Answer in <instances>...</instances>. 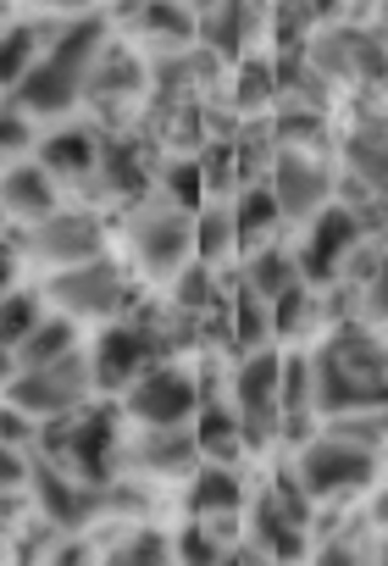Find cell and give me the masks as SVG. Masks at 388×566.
<instances>
[{"instance_id": "9c48e42d", "label": "cell", "mask_w": 388, "mask_h": 566, "mask_svg": "<svg viewBox=\"0 0 388 566\" xmlns=\"http://www.w3.org/2000/svg\"><path fill=\"white\" fill-rule=\"evenodd\" d=\"M117 461H123V439H117V411L112 406L56 422V467H67L73 478H84L95 489H112Z\"/></svg>"}, {"instance_id": "ba28073f", "label": "cell", "mask_w": 388, "mask_h": 566, "mask_svg": "<svg viewBox=\"0 0 388 566\" xmlns=\"http://www.w3.org/2000/svg\"><path fill=\"white\" fill-rule=\"evenodd\" d=\"M305 522H311V494L294 478H283V489H266L261 500L244 505L250 549H261L277 566H294L305 555Z\"/></svg>"}, {"instance_id": "4fadbf2b", "label": "cell", "mask_w": 388, "mask_h": 566, "mask_svg": "<svg viewBox=\"0 0 388 566\" xmlns=\"http://www.w3.org/2000/svg\"><path fill=\"white\" fill-rule=\"evenodd\" d=\"M266 184H272L289 222H311L333 206V172L316 161V150H277Z\"/></svg>"}, {"instance_id": "ac0fdd59", "label": "cell", "mask_w": 388, "mask_h": 566, "mask_svg": "<svg viewBox=\"0 0 388 566\" xmlns=\"http://www.w3.org/2000/svg\"><path fill=\"white\" fill-rule=\"evenodd\" d=\"M261 29V7L255 0H217L211 12H200V45L211 56H239Z\"/></svg>"}, {"instance_id": "9a60e30c", "label": "cell", "mask_w": 388, "mask_h": 566, "mask_svg": "<svg viewBox=\"0 0 388 566\" xmlns=\"http://www.w3.org/2000/svg\"><path fill=\"white\" fill-rule=\"evenodd\" d=\"M34 500H40V516H45L51 527H67V533H78L84 522H95V516H101V500H106V489H95V483L73 478L67 467L34 461Z\"/></svg>"}, {"instance_id": "52a82bcc", "label": "cell", "mask_w": 388, "mask_h": 566, "mask_svg": "<svg viewBox=\"0 0 388 566\" xmlns=\"http://www.w3.org/2000/svg\"><path fill=\"white\" fill-rule=\"evenodd\" d=\"M233 411L244 422V444L250 450H272V439H283V356L277 350L239 356Z\"/></svg>"}, {"instance_id": "7a4b0ae2", "label": "cell", "mask_w": 388, "mask_h": 566, "mask_svg": "<svg viewBox=\"0 0 388 566\" xmlns=\"http://www.w3.org/2000/svg\"><path fill=\"white\" fill-rule=\"evenodd\" d=\"M311 361H316L322 417H349V411H382L388 406V345L366 339L360 328H338Z\"/></svg>"}, {"instance_id": "d4e9b609", "label": "cell", "mask_w": 388, "mask_h": 566, "mask_svg": "<svg viewBox=\"0 0 388 566\" xmlns=\"http://www.w3.org/2000/svg\"><path fill=\"white\" fill-rule=\"evenodd\" d=\"M145 84V67L134 62V51H123V45H106L101 51V62H95V73H90V101H123V95H134Z\"/></svg>"}, {"instance_id": "484cf974", "label": "cell", "mask_w": 388, "mask_h": 566, "mask_svg": "<svg viewBox=\"0 0 388 566\" xmlns=\"http://www.w3.org/2000/svg\"><path fill=\"white\" fill-rule=\"evenodd\" d=\"M233 250H239L233 206H222V200H206V206L195 211V261L217 266V261H222V255H233Z\"/></svg>"}, {"instance_id": "d6a6232c", "label": "cell", "mask_w": 388, "mask_h": 566, "mask_svg": "<svg viewBox=\"0 0 388 566\" xmlns=\"http://www.w3.org/2000/svg\"><path fill=\"white\" fill-rule=\"evenodd\" d=\"M172 301H178L183 312L217 306V283H211V266H206V261H189V266L172 277Z\"/></svg>"}, {"instance_id": "5b68a950", "label": "cell", "mask_w": 388, "mask_h": 566, "mask_svg": "<svg viewBox=\"0 0 388 566\" xmlns=\"http://www.w3.org/2000/svg\"><path fill=\"white\" fill-rule=\"evenodd\" d=\"M128 255L139 272L150 277H178L195 261V211L161 200H139V211L128 217Z\"/></svg>"}, {"instance_id": "8fae6325", "label": "cell", "mask_w": 388, "mask_h": 566, "mask_svg": "<svg viewBox=\"0 0 388 566\" xmlns=\"http://www.w3.org/2000/svg\"><path fill=\"white\" fill-rule=\"evenodd\" d=\"M95 384L106 395H128L156 361H161V334L156 323H117L95 339Z\"/></svg>"}, {"instance_id": "4dcf8cb0", "label": "cell", "mask_w": 388, "mask_h": 566, "mask_svg": "<svg viewBox=\"0 0 388 566\" xmlns=\"http://www.w3.org/2000/svg\"><path fill=\"white\" fill-rule=\"evenodd\" d=\"M172 549H178V566H222L228 560V544L211 533V522H189L172 538Z\"/></svg>"}, {"instance_id": "4316f807", "label": "cell", "mask_w": 388, "mask_h": 566, "mask_svg": "<svg viewBox=\"0 0 388 566\" xmlns=\"http://www.w3.org/2000/svg\"><path fill=\"white\" fill-rule=\"evenodd\" d=\"M73 350H78V323L56 312V317H45V323L12 350V361H18V367H45V361H62V356H73Z\"/></svg>"}, {"instance_id": "277c9868", "label": "cell", "mask_w": 388, "mask_h": 566, "mask_svg": "<svg viewBox=\"0 0 388 566\" xmlns=\"http://www.w3.org/2000/svg\"><path fill=\"white\" fill-rule=\"evenodd\" d=\"M371 472H377V444H366L344 428L305 439L294 455V483L311 494V505L333 500V494H355L360 483H371Z\"/></svg>"}, {"instance_id": "f1b7e54d", "label": "cell", "mask_w": 388, "mask_h": 566, "mask_svg": "<svg viewBox=\"0 0 388 566\" xmlns=\"http://www.w3.org/2000/svg\"><path fill=\"white\" fill-rule=\"evenodd\" d=\"M161 189H167V200H172V206H189V211H200V206L211 200L206 161H200V156H189V161H167V172H161Z\"/></svg>"}, {"instance_id": "d590c367", "label": "cell", "mask_w": 388, "mask_h": 566, "mask_svg": "<svg viewBox=\"0 0 388 566\" xmlns=\"http://www.w3.org/2000/svg\"><path fill=\"white\" fill-rule=\"evenodd\" d=\"M371 566H388V533H382V544L371 549Z\"/></svg>"}, {"instance_id": "603a6c76", "label": "cell", "mask_w": 388, "mask_h": 566, "mask_svg": "<svg viewBox=\"0 0 388 566\" xmlns=\"http://www.w3.org/2000/svg\"><path fill=\"white\" fill-rule=\"evenodd\" d=\"M195 433H200L206 461H222V467L250 450V444H244V422H239L233 400H222V395H206V406H200V417H195Z\"/></svg>"}, {"instance_id": "ffe728a7", "label": "cell", "mask_w": 388, "mask_h": 566, "mask_svg": "<svg viewBox=\"0 0 388 566\" xmlns=\"http://www.w3.org/2000/svg\"><path fill=\"white\" fill-rule=\"evenodd\" d=\"M189 511H195V522L239 516V511H244V483H239L222 461H206V467L189 478Z\"/></svg>"}, {"instance_id": "30bf717a", "label": "cell", "mask_w": 388, "mask_h": 566, "mask_svg": "<svg viewBox=\"0 0 388 566\" xmlns=\"http://www.w3.org/2000/svg\"><path fill=\"white\" fill-rule=\"evenodd\" d=\"M206 406V389L195 373L172 367V361H156L128 395H123V411L139 422V428H183L195 422Z\"/></svg>"}, {"instance_id": "44dd1931", "label": "cell", "mask_w": 388, "mask_h": 566, "mask_svg": "<svg viewBox=\"0 0 388 566\" xmlns=\"http://www.w3.org/2000/svg\"><path fill=\"white\" fill-rule=\"evenodd\" d=\"M277 222H283V206H277V195H272V184H266V178H255V184H244V195L233 200V228H239V250L250 255V250H261V244H272V233H277Z\"/></svg>"}, {"instance_id": "7c38bea8", "label": "cell", "mask_w": 388, "mask_h": 566, "mask_svg": "<svg viewBox=\"0 0 388 566\" xmlns=\"http://www.w3.org/2000/svg\"><path fill=\"white\" fill-rule=\"evenodd\" d=\"M360 239H366L360 217H355L349 206H338V200H333L322 217H311V222H305V239H300V250H294L305 283H333V277L344 272V261H355Z\"/></svg>"}, {"instance_id": "2e32d148", "label": "cell", "mask_w": 388, "mask_h": 566, "mask_svg": "<svg viewBox=\"0 0 388 566\" xmlns=\"http://www.w3.org/2000/svg\"><path fill=\"white\" fill-rule=\"evenodd\" d=\"M128 461L139 472H150V478H195L206 467V450H200L195 422H183V428H139Z\"/></svg>"}, {"instance_id": "cb8c5ba5", "label": "cell", "mask_w": 388, "mask_h": 566, "mask_svg": "<svg viewBox=\"0 0 388 566\" xmlns=\"http://www.w3.org/2000/svg\"><path fill=\"white\" fill-rule=\"evenodd\" d=\"M244 283H250L261 301H283L289 290H300V283H305V272H300V255L261 244V250L244 255Z\"/></svg>"}, {"instance_id": "83f0119b", "label": "cell", "mask_w": 388, "mask_h": 566, "mask_svg": "<svg viewBox=\"0 0 388 566\" xmlns=\"http://www.w3.org/2000/svg\"><path fill=\"white\" fill-rule=\"evenodd\" d=\"M344 161H349V172H355L360 184L388 189V128H377V123L355 128L349 145H344Z\"/></svg>"}, {"instance_id": "1f68e13d", "label": "cell", "mask_w": 388, "mask_h": 566, "mask_svg": "<svg viewBox=\"0 0 388 566\" xmlns=\"http://www.w3.org/2000/svg\"><path fill=\"white\" fill-rule=\"evenodd\" d=\"M51 312H45V295H29V290H12L7 295V350H18L40 323H45Z\"/></svg>"}, {"instance_id": "e0dca14e", "label": "cell", "mask_w": 388, "mask_h": 566, "mask_svg": "<svg viewBox=\"0 0 388 566\" xmlns=\"http://www.w3.org/2000/svg\"><path fill=\"white\" fill-rule=\"evenodd\" d=\"M62 211V195H56V172L45 161H18L7 172V217L23 222V228H40Z\"/></svg>"}, {"instance_id": "8992f818", "label": "cell", "mask_w": 388, "mask_h": 566, "mask_svg": "<svg viewBox=\"0 0 388 566\" xmlns=\"http://www.w3.org/2000/svg\"><path fill=\"white\" fill-rule=\"evenodd\" d=\"M45 301H51L62 317H73V323H117V317L128 312V301H134V283H128V272H123L117 261L101 255V261L51 272Z\"/></svg>"}, {"instance_id": "7402d4cb", "label": "cell", "mask_w": 388, "mask_h": 566, "mask_svg": "<svg viewBox=\"0 0 388 566\" xmlns=\"http://www.w3.org/2000/svg\"><path fill=\"white\" fill-rule=\"evenodd\" d=\"M316 361L311 356H283V433L289 439H311V417H316Z\"/></svg>"}, {"instance_id": "f546056e", "label": "cell", "mask_w": 388, "mask_h": 566, "mask_svg": "<svg viewBox=\"0 0 388 566\" xmlns=\"http://www.w3.org/2000/svg\"><path fill=\"white\" fill-rule=\"evenodd\" d=\"M106 566H178V549L161 533H134L106 555Z\"/></svg>"}, {"instance_id": "d6986e66", "label": "cell", "mask_w": 388, "mask_h": 566, "mask_svg": "<svg viewBox=\"0 0 388 566\" xmlns=\"http://www.w3.org/2000/svg\"><path fill=\"white\" fill-rule=\"evenodd\" d=\"M101 150H106L101 134H90V128H56V134H45L34 145V161H45L56 178H95Z\"/></svg>"}, {"instance_id": "5bb4252c", "label": "cell", "mask_w": 388, "mask_h": 566, "mask_svg": "<svg viewBox=\"0 0 388 566\" xmlns=\"http://www.w3.org/2000/svg\"><path fill=\"white\" fill-rule=\"evenodd\" d=\"M23 250H29L34 261H45L51 272L101 261V222H95L90 211H56L51 222H40V228L23 233Z\"/></svg>"}, {"instance_id": "8d00e7d4", "label": "cell", "mask_w": 388, "mask_h": 566, "mask_svg": "<svg viewBox=\"0 0 388 566\" xmlns=\"http://www.w3.org/2000/svg\"><path fill=\"white\" fill-rule=\"evenodd\" d=\"M90 7H95V0H90Z\"/></svg>"}, {"instance_id": "3957f363", "label": "cell", "mask_w": 388, "mask_h": 566, "mask_svg": "<svg viewBox=\"0 0 388 566\" xmlns=\"http://www.w3.org/2000/svg\"><path fill=\"white\" fill-rule=\"evenodd\" d=\"M95 389H101L95 356L73 350V356L45 361V367H18V378L7 384V400H12V411H23L34 422H62V417H78Z\"/></svg>"}, {"instance_id": "6da1fadb", "label": "cell", "mask_w": 388, "mask_h": 566, "mask_svg": "<svg viewBox=\"0 0 388 566\" xmlns=\"http://www.w3.org/2000/svg\"><path fill=\"white\" fill-rule=\"evenodd\" d=\"M101 51H106V23H95V18L62 23L45 62L12 90V106H23L29 117H67L90 95V73H95Z\"/></svg>"}, {"instance_id": "e575fe53", "label": "cell", "mask_w": 388, "mask_h": 566, "mask_svg": "<svg viewBox=\"0 0 388 566\" xmlns=\"http://www.w3.org/2000/svg\"><path fill=\"white\" fill-rule=\"evenodd\" d=\"M51 566H90V544H62L51 555Z\"/></svg>"}, {"instance_id": "836d02e7", "label": "cell", "mask_w": 388, "mask_h": 566, "mask_svg": "<svg viewBox=\"0 0 388 566\" xmlns=\"http://www.w3.org/2000/svg\"><path fill=\"white\" fill-rule=\"evenodd\" d=\"M360 312L371 323H388V250L360 266Z\"/></svg>"}]
</instances>
